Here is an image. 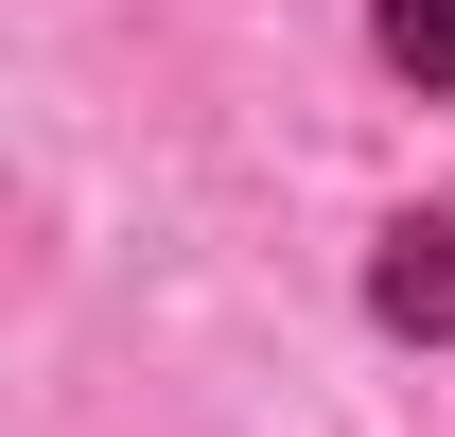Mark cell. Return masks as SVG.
I'll return each mask as SVG.
<instances>
[{
    "label": "cell",
    "mask_w": 455,
    "mask_h": 437,
    "mask_svg": "<svg viewBox=\"0 0 455 437\" xmlns=\"http://www.w3.org/2000/svg\"><path fill=\"white\" fill-rule=\"evenodd\" d=\"M368 298H386V332H455V227H386V263H368Z\"/></svg>",
    "instance_id": "obj_1"
},
{
    "label": "cell",
    "mask_w": 455,
    "mask_h": 437,
    "mask_svg": "<svg viewBox=\"0 0 455 437\" xmlns=\"http://www.w3.org/2000/svg\"><path fill=\"white\" fill-rule=\"evenodd\" d=\"M386 53L420 70V88H455V0H386Z\"/></svg>",
    "instance_id": "obj_2"
}]
</instances>
